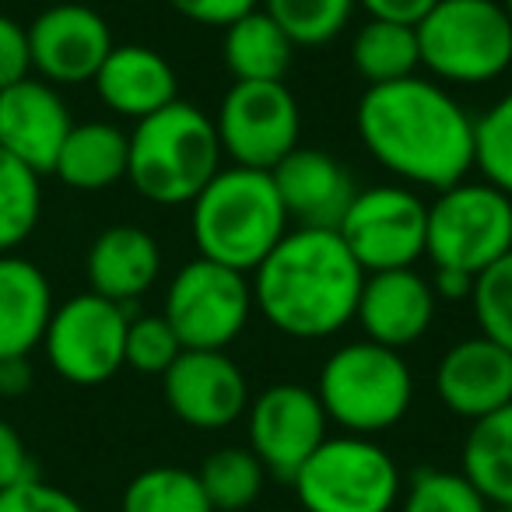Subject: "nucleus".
I'll return each mask as SVG.
<instances>
[{
    "label": "nucleus",
    "mask_w": 512,
    "mask_h": 512,
    "mask_svg": "<svg viewBox=\"0 0 512 512\" xmlns=\"http://www.w3.org/2000/svg\"><path fill=\"white\" fill-rule=\"evenodd\" d=\"M355 130L369 158L411 190L439 193L474 172V116L425 74L365 88Z\"/></svg>",
    "instance_id": "obj_1"
},
{
    "label": "nucleus",
    "mask_w": 512,
    "mask_h": 512,
    "mask_svg": "<svg viewBox=\"0 0 512 512\" xmlns=\"http://www.w3.org/2000/svg\"><path fill=\"white\" fill-rule=\"evenodd\" d=\"M253 306L292 341H327L355 323L365 271L337 228H288L249 278Z\"/></svg>",
    "instance_id": "obj_2"
},
{
    "label": "nucleus",
    "mask_w": 512,
    "mask_h": 512,
    "mask_svg": "<svg viewBox=\"0 0 512 512\" xmlns=\"http://www.w3.org/2000/svg\"><path fill=\"white\" fill-rule=\"evenodd\" d=\"M292 228L271 172L221 165L190 204L193 249L204 260L253 274Z\"/></svg>",
    "instance_id": "obj_3"
},
{
    "label": "nucleus",
    "mask_w": 512,
    "mask_h": 512,
    "mask_svg": "<svg viewBox=\"0 0 512 512\" xmlns=\"http://www.w3.org/2000/svg\"><path fill=\"white\" fill-rule=\"evenodd\" d=\"M214 120L200 106L176 99L130 130L127 179L148 204L183 207L221 172Z\"/></svg>",
    "instance_id": "obj_4"
},
{
    "label": "nucleus",
    "mask_w": 512,
    "mask_h": 512,
    "mask_svg": "<svg viewBox=\"0 0 512 512\" xmlns=\"http://www.w3.org/2000/svg\"><path fill=\"white\" fill-rule=\"evenodd\" d=\"M327 421L344 435H372L400 425L414 404V372L404 355L376 341H348L327 355L316 376Z\"/></svg>",
    "instance_id": "obj_5"
},
{
    "label": "nucleus",
    "mask_w": 512,
    "mask_h": 512,
    "mask_svg": "<svg viewBox=\"0 0 512 512\" xmlns=\"http://www.w3.org/2000/svg\"><path fill=\"white\" fill-rule=\"evenodd\" d=\"M428 78L446 88H481L512 67V22L498 0H439L418 25Z\"/></svg>",
    "instance_id": "obj_6"
},
{
    "label": "nucleus",
    "mask_w": 512,
    "mask_h": 512,
    "mask_svg": "<svg viewBox=\"0 0 512 512\" xmlns=\"http://www.w3.org/2000/svg\"><path fill=\"white\" fill-rule=\"evenodd\" d=\"M292 488L306 512H393L404 477L376 439L327 435L292 477Z\"/></svg>",
    "instance_id": "obj_7"
},
{
    "label": "nucleus",
    "mask_w": 512,
    "mask_h": 512,
    "mask_svg": "<svg viewBox=\"0 0 512 512\" xmlns=\"http://www.w3.org/2000/svg\"><path fill=\"white\" fill-rule=\"evenodd\" d=\"M512 253V197L484 179L439 190L428 204L425 256L432 267L463 271L470 278Z\"/></svg>",
    "instance_id": "obj_8"
},
{
    "label": "nucleus",
    "mask_w": 512,
    "mask_h": 512,
    "mask_svg": "<svg viewBox=\"0 0 512 512\" xmlns=\"http://www.w3.org/2000/svg\"><path fill=\"white\" fill-rule=\"evenodd\" d=\"M253 309L249 274L204 256L172 274L162 302V316L176 330L183 351H225L246 334Z\"/></svg>",
    "instance_id": "obj_9"
},
{
    "label": "nucleus",
    "mask_w": 512,
    "mask_h": 512,
    "mask_svg": "<svg viewBox=\"0 0 512 512\" xmlns=\"http://www.w3.org/2000/svg\"><path fill=\"white\" fill-rule=\"evenodd\" d=\"M211 120L221 155L242 169L274 172L302 141V109L285 81H232Z\"/></svg>",
    "instance_id": "obj_10"
},
{
    "label": "nucleus",
    "mask_w": 512,
    "mask_h": 512,
    "mask_svg": "<svg viewBox=\"0 0 512 512\" xmlns=\"http://www.w3.org/2000/svg\"><path fill=\"white\" fill-rule=\"evenodd\" d=\"M337 235L365 274L404 271L425 256L428 200L404 183L362 186L344 211Z\"/></svg>",
    "instance_id": "obj_11"
},
{
    "label": "nucleus",
    "mask_w": 512,
    "mask_h": 512,
    "mask_svg": "<svg viewBox=\"0 0 512 512\" xmlns=\"http://www.w3.org/2000/svg\"><path fill=\"white\" fill-rule=\"evenodd\" d=\"M127 323V309L95 292L60 302L43 337L53 372L74 386H99L113 379L123 369Z\"/></svg>",
    "instance_id": "obj_12"
},
{
    "label": "nucleus",
    "mask_w": 512,
    "mask_h": 512,
    "mask_svg": "<svg viewBox=\"0 0 512 512\" xmlns=\"http://www.w3.org/2000/svg\"><path fill=\"white\" fill-rule=\"evenodd\" d=\"M330 421L316 390L302 383H274L246 407V439L264 470L288 481L327 442Z\"/></svg>",
    "instance_id": "obj_13"
},
{
    "label": "nucleus",
    "mask_w": 512,
    "mask_h": 512,
    "mask_svg": "<svg viewBox=\"0 0 512 512\" xmlns=\"http://www.w3.org/2000/svg\"><path fill=\"white\" fill-rule=\"evenodd\" d=\"M32 71L57 85H85L99 74L102 60L113 50V29L88 4H50L32 18L29 29Z\"/></svg>",
    "instance_id": "obj_14"
},
{
    "label": "nucleus",
    "mask_w": 512,
    "mask_h": 512,
    "mask_svg": "<svg viewBox=\"0 0 512 512\" xmlns=\"http://www.w3.org/2000/svg\"><path fill=\"white\" fill-rule=\"evenodd\" d=\"M169 411L197 432H218L246 418L249 379L228 351H183L162 376Z\"/></svg>",
    "instance_id": "obj_15"
},
{
    "label": "nucleus",
    "mask_w": 512,
    "mask_h": 512,
    "mask_svg": "<svg viewBox=\"0 0 512 512\" xmlns=\"http://www.w3.org/2000/svg\"><path fill=\"white\" fill-rule=\"evenodd\" d=\"M442 407L463 421H481L512 404V351L488 337H463L435 365Z\"/></svg>",
    "instance_id": "obj_16"
},
{
    "label": "nucleus",
    "mask_w": 512,
    "mask_h": 512,
    "mask_svg": "<svg viewBox=\"0 0 512 512\" xmlns=\"http://www.w3.org/2000/svg\"><path fill=\"white\" fill-rule=\"evenodd\" d=\"M74 120L64 95L43 78H25L0 92V151L29 169L53 172Z\"/></svg>",
    "instance_id": "obj_17"
},
{
    "label": "nucleus",
    "mask_w": 512,
    "mask_h": 512,
    "mask_svg": "<svg viewBox=\"0 0 512 512\" xmlns=\"http://www.w3.org/2000/svg\"><path fill=\"white\" fill-rule=\"evenodd\" d=\"M435 313L439 299L432 292V281L414 267H404V271L365 274L355 323L362 327L365 341L404 351L432 330Z\"/></svg>",
    "instance_id": "obj_18"
},
{
    "label": "nucleus",
    "mask_w": 512,
    "mask_h": 512,
    "mask_svg": "<svg viewBox=\"0 0 512 512\" xmlns=\"http://www.w3.org/2000/svg\"><path fill=\"white\" fill-rule=\"evenodd\" d=\"M271 176L295 228H337L358 193L341 158L320 148H302V144L285 162L274 165Z\"/></svg>",
    "instance_id": "obj_19"
},
{
    "label": "nucleus",
    "mask_w": 512,
    "mask_h": 512,
    "mask_svg": "<svg viewBox=\"0 0 512 512\" xmlns=\"http://www.w3.org/2000/svg\"><path fill=\"white\" fill-rule=\"evenodd\" d=\"M102 106L123 120H148L158 109L172 106L179 99L176 67L144 43L113 46L109 57L102 60L99 74L92 78Z\"/></svg>",
    "instance_id": "obj_20"
},
{
    "label": "nucleus",
    "mask_w": 512,
    "mask_h": 512,
    "mask_svg": "<svg viewBox=\"0 0 512 512\" xmlns=\"http://www.w3.org/2000/svg\"><path fill=\"white\" fill-rule=\"evenodd\" d=\"M88 292L127 309L162 278V246L148 228L113 225L99 232L85 256Z\"/></svg>",
    "instance_id": "obj_21"
},
{
    "label": "nucleus",
    "mask_w": 512,
    "mask_h": 512,
    "mask_svg": "<svg viewBox=\"0 0 512 512\" xmlns=\"http://www.w3.org/2000/svg\"><path fill=\"white\" fill-rule=\"evenodd\" d=\"M53 309L43 267L15 253L0 256V358H29L43 344Z\"/></svg>",
    "instance_id": "obj_22"
},
{
    "label": "nucleus",
    "mask_w": 512,
    "mask_h": 512,
    "mask_svg": "<svg viewBox=\"0 0 512 512\" xmlns=\"http://www.w3.org/2000/svg\"><path fill=\"white\" fill-rule=\"evenodd\" d=\"M130 134L109 120L74 123L57 155V179L71 190L99 193L127 179Z\"/></svg>",
    "instance_id": "obj_23"
},
{
    "label": "nucleus",
    "mask_w": 512,
    "mask_h": 512,
    "mask_svg": "<svg viewBox=\"0 0 512 512\" xmlns=\"http://www.w3.org/2000/svg\"><path fill=\"white\" fill-rule=\"evenodd\" d=\"M221 60L235 81H285L295 64V43L264 8H256L225 29Z\"/></svg>",
    "instance_id": "obj_24"
},
{
    "label": "nucleus",
    "mask_w": 512,
    "mask_h": 512,
    "mask_svg": "<svg viewBox=\"0 0 512 512\" xmlns=\"http://www.w3.org/2000/svg\"><path fill=\"white\" fill-rule=\"evenodd\" d=\"M460 474L488 505L512 512V404L474 421L463 439Z\"/></svg>",
    "instance_id": "obj_25"
},
{
    "label": "nucleus",
    "mask_w": 512,
    "mask_h": 512,
    "mask_svg": "<svg viewBox=\"0 0 512 512\" xmlns=\"http://www.w3.org/2000/svg\"><path fill=\"white\" fill-rule=\"evenodd\" d=\"M351 67L365 85H390L421 71L418 32L414 25L369 18L351 39Z\"/></svg>",
    "instance_id": "obj_26"
},
{
    "label": "nucleus",
    "mask_w": 512,
    "mask_h": 512,
    "mask_svg": "<svg viewBox=\"0 0 512 512\" xmlns=\"http://www.w3.org/2000/svg\"><path fill=\"white\" fill-rule=\"evenodd\" d=\"M214 512H242L264 495L267 470L249 446H221L197 470Z\"/></svg>",
    "instance_id": "obj_27"
},
{
    "label": "nucleus",
    "mask_w": 512,
    "mask_h": 512,
    "mask_svg": "<svg viewBox=\"0 0 512 512\" xmlns=\"http://www.w3.org/2000/svg\"><path fill=\"white\" fill-rule=\"evenodd\" d=\"M43 218V176L0 151V256L22 246Z\"/></svg>",
    "instance_id": "obj_28"
},
{
    "label": "nucleus",
    "mask_w": 512,
    "mask_h": 512,
    "mask_svg": "<svg viewBox=\"0 0 512 512\" xmlns=\"http://www.w3.org/2000/svg\"><path fill=\"white\" fill-rule=\"evenodd\" d=\"M120 512H214L197 470L148 467L123 488Z\"/></svg>",
    "instance_id": "obj_29"
},
{
    "label": "nucleus",
    "mask_w": 512,
    "mask_h": 512,
    "mask_svg": "<svg viewBox=\"0 0 512 512\" xmlns=\"http://www.w3.org/2000/svg\"><path fill=\"white\" fill-rule=\"evenodd\" d=\"M260 8L281 25L288 39L306 50L330 46L355 15V0H260Z\"/></svg>",
    "instance_id": "obj_30"
},
{
    "label": "nucleus",
    "mask_w": 512,
    "mask_h": 512,
    "mask_svg": "<svg viewBox=\"0 0 512 512\" xmlns=\"http://www.w3.org/2000/svg\"><path fill=\"white\" fill-rule=\"evenodd\" d=\"M474 169L512 197V88L474 120Z\"/></svg>",
    "instance_id": "obj_31"
},
{
    "label": "nucleus",
    "mask_w": 512,
    "mask_h": 512,
    "mask_svg": "<svg viewBox=\"0 0 512 512\" xmlns=\"http://www.w3.org/2000/svg\"><path fill=\"white\" fill-rule=\"evenodd\" d=\"M491 505L460 470L421 467L400 495V512H488Z\"/></svg>",
    "instance_id": "obj_32"
},
{
    "label": "nucleus",
    "mask_w": 512,
    "mask_h": 512,
    "mask_svg": "<svg viewBox=\"0 0 512 512\" xmlns=\"http://www.w3.org/2000/svg\"><path fill=\"white\" fill-rule=\"evenodd\" d=\"M470 313H474L477 334L512 351V253L484 267L474 278L470 292Z\"/></svg>",
    "instance_id": "obj_33"
},
{
    "label": "nucleus",
    "mask_w": 512,
    "mask_h": 512,
    "mask_svg": "<svg viewBox=\"0 0 512 512\" xmlns=\"http://www.w3.org/2000/svg\"><path fill=\"white\" fill-rule=\"evenodd\" d=\"M183 355L176 330L169 327L162 313L158 316H130L127 344H123V365H130L141 376H165L172 362Z\"/></svg>",
    "instance_id": "obj_34"
},
{
    "label": "nucleus",
    "mask_w": 512,
    "mask_h": 512,
    "mask_svg": "<svg viewBox=\"0 0 512 512\" xmlns=\"http://www.w3.org/2000/svg\"><path fill=\"white\" fill-rule=\"evenodd\" d=\"M0 512H85V505L71 491L46 484L43 477H29L0 491Z\"/></svg>",
    "instance_id": "obj_35"
},
{
    "label": "nucleus",
    "mask_w": 512,
    "mask_h": 512,
    "mask_svg": "<svg viewBox=\"0 0 512 512\" xmlns=\"http://www.w3.org/2000/svg\"><path fill=\"white\" fill-rule=\"evenodd\" d=\"M32 74L29 32L11 15H0V92Z\"/></svg>",
    "instance_id": "obj_36"
},
{
    "label": "nucleus",
    "mask_w": 512,
    "mask_h": 512,
    "mask_svg": "<svg viewBox=\"0 0 512 512\" xmlns=\"http://www.w3.org/2000/svg\"><path fill=\"white\" fill-rule=\"evenodd\" d=\"M179 18L204 29H228L242 15L260 8V0H165Z\"/></svg>",
    "instance_id": "obj_37"
},
{
    "label": "nucleus",
    "mask_w": 512,
    "mask_h": 512,
    "mask_svg": "<svg viewBox=\"0 0 512 512\" xmlns=\"http://www.w3.org/2000/svg\"><path fill=\"white\" fill-rule=\"evenodd\" d=\"M29 477H36V463L25 449V439L15 425L0 421V491L18 481H29Z\"/></svg>",
    "instance_id": "obj_38"
},
{
    "label": "nucleus",
    "mask_w": 512,
    "mask_h": 512,
    "mask_svg": "<svg viewBox=\"0 0 512 512\" xmlns=\"http://www.w3.org/2000/svg\"><path fill=\"white\" fill-rule=\"evenodd\" d=\"M355 4L369 18H379V22L418 25L439 0H355Z\"/></svg>",
    "instance_id": "obj_39"
},
{
    "label": "nucleus",
    "mask_w": 512,
    "mask_h": 512,
    "mask_svg": "<svg viewBox=\"0 0 512 512\" xmlns=\"http://www.w3.org/2000/svg\"><path fill=\"white\" fill-rule=\"evenodd\" d=\"M32 362L29 358H0V397H25L32 390Z\"/></svg>",
    "instance_id": "obj_40"
},
{
    "label": "nucleus",
    "mask_w": 512,
    "mask_h": 512,
    "mask_svg": "<svg viewBox=\"0 0 512 512\" xmlns=\"http://www.w3.org/2000/svg\"><path fill=\"white\" fill-rule=\"evenodd\" d=\"M432 292L439 302H460V299H470L474 292V278L463 271H449V267H435L432 274Z\"/></svg>",
    "instance_id": "obj_41"
},
{
    "label": "nucleus",
    "mask_w": 512,
    "mask_h": 512,
    "mask_svg": "<svg viewBox=\"0 0 512 512\" xmlns=\"http://www.w3.org/2000/svg\"><path fill=\"white\" fill-rule=\"evenodd\" d=\"M498 4H502V11L509 15V22H512V0H498Z\"/></svg>",
    "instance_id": "obj_42"
}]
</instances>
